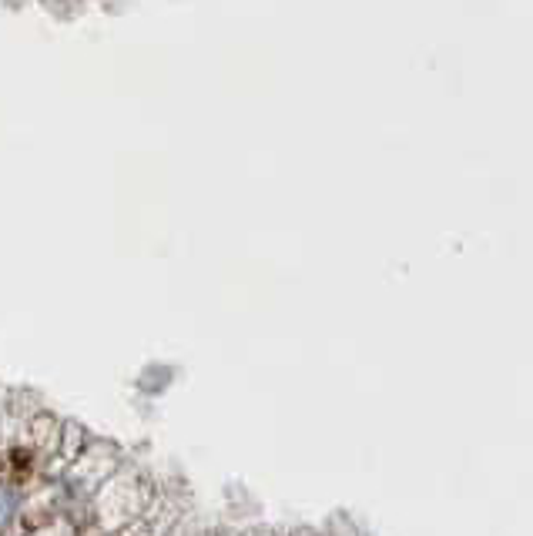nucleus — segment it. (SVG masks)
I'll use <instances>...</instances> for the list:
<instances>
[{
  "label": "nucleus",
  "instance_id": "1",
  "mask_svg": "<svg viewBox=\"0 0 533 536\" xmlns=\"http://www.w3.org/2000/svg\"><path fill=\"white\" fill-rule=\"evenodd\" d=\"M11 513H14V496L0 486V526H4L7 520H11Z\"/></svg>",
  "mask_w": 533,
  "mask_h": 536
}]
</instances>
